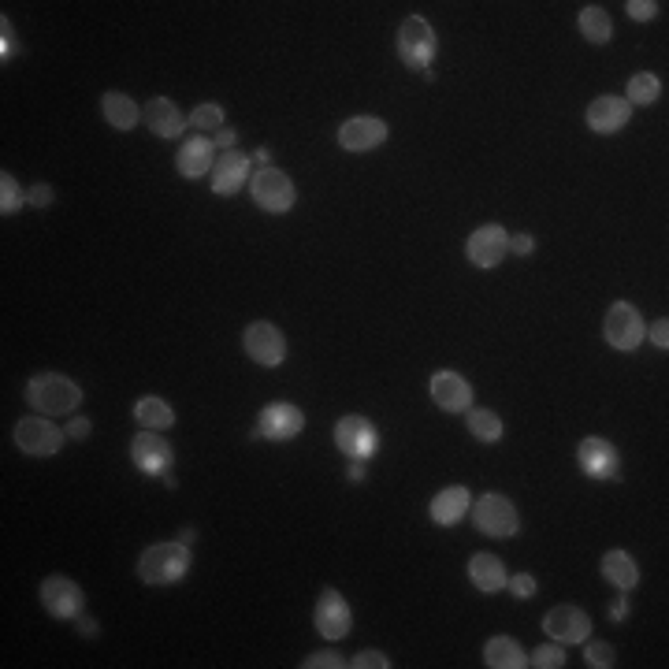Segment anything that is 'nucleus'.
Wrapping results in <instances>:
<instances>
[{
    "mask_svg": "<svg viewBox=\"0 0 669 669\" xmlns=\"http://www.w3.org/2000/svg\"><path fill=\"white\" fill-rule=\"evenodd\" d=\"M190 573V547L186 543H153L145 547L142 558H138V577L142 584H157V588H168V584H179V580Z\"/></svg>",
    "mask_w": 669,
    "mask_h": 669,
    "instance_id": "f257e3e1",
    "label": "nucleus"
},
{
    "mask_svg": "<svg viewBox=\"0 0 669 669\" xmlns=\"http://www.w3.org/2000/svg\"><path fill=\"white\" fill-rule=\"evenodd\" d=\"M27 402L41 417H64L71 409H79L82 391H79V383L60 376V372H38V376L27 383Z\"/></svg>",
    "mask_w": 669,
    "mask_h": 669,
    "instance_id": "f03ea898",
    "label": "nucleus"
},
{
    "mask_svg": "<svg viewBox=\"0 0 669 669\" xmlns=\"http://www.w3.org/2000/svg\"><path fill=\"white\" fill-rule=\"evenodd\" d=\"M435 49H439V41H435V30L428 19H420V15H409L402 30H398V56H402V64L409 71H428V64L435 60Z\"/></svg>",
    "mask_w": 669,
    "mask_h": 669,
    "instance_id": "7ed1b4c3",
    "label": "nucleus"
},
{
    "mask_svg": "<svg viewBox=\"0 0 669 669\" xmlns=\"http://www.w3.org/2000/svg\"><path fill=\"white\" fill-rule=\"evenodd\" d=\"M473 513L476 528L484 532V536H495V539H510L521 532V517H517V506H513L506 495H480V499L469 506Z\"/></svg>",
    "mask_w": 669,
    "mask_h": 669,
    "instance_id": "20e7f679",
    "label": "nucleus"
},
{
    "mask_svg": "<svg viewBox=\"0 0 669 669\" xmlns=\"http://www.w3.org/2000/svg\"><path fill=\"white\" fill-rule=\"evenodd\" d=\"M603 335L606 342L621 350V354H632L643 339H647V324H643V316L636 305L629 302H614L606 309V320H603Z\"/></svg>",
    "mask_w": 669,
    "mask_h": 669,
    "instance_id": "39448f33",
    "label": "nucleus"
},
{
    "mask_svg": "<svg viewBox=\"0 0 669 669\" xmlns=\"http://www.w3.org/2000/svg\"><path fill=\"white\" fill-rule=\"evenodd\" d=\"M242 350L261 368H279L283 357H287V335H283L276 324L257 320V324H250V328L242 331Z\"/></svg>",
    "mask_w": 669,
    "mask_h": 669,
    "instance_id": "423d86ee",
    "label": "nucleus"
},
{
    "mask_svg": "<svg viewBox=\"0 0 669 669\" xmlns=\"http://www.w3.org/2000/svg\"><path fill=\"white\" fill-rule=\"evenodd\" d=\"M15 446L23 454H30V458H53L56 450L64 446V432L49 417L34 413V417H23L15 424Z\"/></svg>",
    "mask_w": 669,
    "mask_h": 669,
    "instance_id": "0eeeda50",
    "label": "nucleus"
},
{
    "mask_svg": "<svg viewBox=\"0 0 669 669\" xmlns=\"http://www.w3.org/2000/svg\"><path fill=\"white\" fill-rule=\"evenodd\" d=\"M577 465L580 473L591 476V480H621V454H617V446L610 439H599V435H588V439H580L577 446Z\"/></svg>",
    "mask_w": 669,
    "mask_h": 669,
    "instance_id": "6e6552de",
    "label": "nucleus"
},
{
    "mask_svg": "<svg viewBox=\"0 0 669 669\" xmlns=\"http://www.w3.org/2000/svg\"><path fill=\"white\" fill-rule=\"evenodd\" d=\"M250 194L253 201H257L264 212H272V216H283V212L294 209V183H290L287 171H279V168L257 171L250 179Z\"/></svg>",
    "mask_w": 669,
    "mask_h": 669,
    "instance_id": "1a4fd4ad",
    "label": "nucleus"
},
{
    "mask_svg": "<svg viewBox=\"0 0 669 669\" xmlns=\"http://www.w3.org/2000/svg\"><path fill=\"white\" fill-rule=\"evenodd\" d=\"M335 446H339L350 461H368L376 454V446H380V435H376V428H372L368 417L350 413V417H342L339 424H335Z\"/></svg>",
    "mask_w": 669,
    "mask_h": 669,
    "instance_id": "9d476101",
    "label": "nucleus"
},
{
    "mask_svg": "<svg viewBox=\"0 0 669 669\" xmlns=\"http://www.w3.org/2000/svg\"><path fill=\"white\" fill-rule=\"evenodd\" d=\"M38 595H41V606H45L53 617H60V621H75V617L82 614V606H86L82 588L67 577H45L41 580Z\"/></svg>",
    "mask_w": 669,
    "mask_h": 669,
    "instance_id": "9b49d317",
    "label": "nucleus"
},
{
    "mask_svg": "<svg viewBox=\"0 0 669 669\" xmlns=\"http://www.w3.org/2000/svg\"><path fill=\"white\" fill-rule=\"evenodd\" d=\"M465 253H469V261L476 268H499L506 261V253H510V235H506V227L499 223H484V227H476L469 242H465Z\"/></svg>",
    "mask_w": 669,
    "mask_h": 669,
    "instance_id": "f8f14e48",
    "label": "nucleus"
},
{
    "mask_svg": "<svg viewBox=\"0 0 669 669\" xmlns=\"http://www.w3.org/2000/svg\"><path fill=\"white\" fill-rule=\"evenodd\" d=\"M131 461L145 476H164V473H171L175 454H171V443L164 439V435L142 428V432L131 439Z\"/></svg>",
    "mask_w": 669,
    "mask_h": 669,
    "instance_id": "ddd939ff",
    "label": "nucleus"
},
{
    "mask_svg": "<svg viewBox=\"0 0 669 669\" xmlns=\"http://www.w3.org/2000/svg\"><path fill=\"white\" fill-rule=\"evenodd\" d=\"M543 632H547L554 643H562V647L565 643H584L588 640V632H591V617L584 614L580 606L562 603L543 617Z\"/></svg>",
    "mask_w": 669,
    "mask_h": 669,
    "instance_id": "4468645a",
    "label": "nucleus"
},
{
    "mask_svg": "<svg viewBox=\"0 0 669 669\" xmlns=\"http://www.w3.org/2000/svg\"><path fill=\"white\" fill-rule=\"evenodd\" d=\"M313 625H316V632H320L324 640H342V636H350L354 614H350L346 599H342V595L335 588H328L324 595H320V603H316V614H313Z\"/></svg>",
    "mask_w": 669,
    "mask_h": 669,
    "instance_id": "2eb2a0df",
    "label": "nucleus"
},
{
    "mask_svg": "<svg viewBox=\"0 0 669 669\" xmlns=\"http://www.w3.org/2000/svg\"><path fill=\"white\" fill-rule=\"evenodd\" d=\"M387 142V123L380 116H354L339 127V145L346 153H368Z\"/></svg>",
    "mask_w": 669,
    "mask_h": 669,
    "instance_id": "dca6fc26",
    "label": "nucleus"
},
{
    "mask_svg": "<svg viewBox=\"0 0 669 669\" xmlns=\"http://www.w3.org/2000/svg\"><path fill=\"white\" fill-rule=\"evenodd\" d=\"M257 428H261L264 439H276V443H287L294 435H302L305 428V413L290 402H272V406L261 409L257 417Z\"/></svg>",
    "mask_w": 669,
    "mask_h": 669,
    "instance_id": "f3484780",
    "label": "nucleus"
},
{
    "mask_svg": "<svg viewBox=\"0 0 669 669\" xmlns=\"http://www.w3.org/2000/svg\"><path fill=\"white\" fill-rule=\"evenodd\" d=\"M250 179V157L238 153V149H227L223 157H216L212 164V194L220 197H235Z\"/></svg>",
    "mask_w": 669,
    "mask_h": 669,
    "instance_id": "a211bd4d",
    "label": "nucleus"
},
{
    "mask_svg": "<svg viewBox=\"0 0 669 669\" xmlns=\"http://www.w3.org/2000/svg\"><path fill=\"white\" fill-rule=\"evenodd\" d=\"M632 116V105L625 97H614V93H603L588 105V127L595 134H617Z\"/></svg>",
    "mask_w": 669,
    "mask_h": 669,
    "instance_id": "6ab92c4d",
    "label": "nucleus"
},
{
    "mask_svg": "<svg viewBox=\"0 0 669 669\" xmlns=\"http://www.w3.org/2000/svg\"><path fill=\"white\" fill-rule=\"evenodd\" d=\"M432 402L446 413H461L473 406V387L458 372H435L432 376Z\"/></svg>",
    "mask_w": 669,
    "mask_h": 669,
    "instance_id": "aec40b11",
    "label": "nucleus"
},
{
    "mask_svg": "<svg viewBox=\"0 0 669 669\" xmlns=\"http://www.w3.org/2000/svg\"><path fill=\"white\" fill-rule=\"evenodd\" d=\"M212 164H216V149H212L209 138H186L183 145H179V153H175V168H179V175L183 179H201V175H209Z\"/></svg>",
    "mask_w": 669,
    "mask_h": 669,
    "instance_id": "412c9836",
    "label": "nucleus"
},
{
    "mask_svg": "<svg viewBox=\"0 0 669 669\" xmlns=\"http://www.w3.org/2000/svg\"><path fill=\"white\" fill-rule=\"evenodd\" d=\"M142 119L157 138H179L186 127V116L179 112L175 101H168V97H153V101L142 108Z\"/></svg>",
    "mask_w": 669,
    "mask_h": 669,
    "instance_id": "4be33fe9",
    "label": "nucleus"
},
{
    "mask_svg": "<svg viewBox=\"0 0 669 669\" xmlns=\"http://www.w3.org/2000/svg\"><path fill=\"white\" fill-rule=\"evenodd\" d=\"M469 506H473V495H469V487L454 484V487H443V491L435 495L432 506H428V513H432L435 525L450 528V525H458L461 517L469 513Z\"/></svg>",
    "mask_w": 669,
    "mask_h": 669,
    "instance_id": "5701e85b",
    "label": "nucleus"
},
{
    "mask_svg": "<svg viewBox=\"0 0 669 669\" xmlns=\"http://www.w3.org/2000/svg\"><path fill=\"white\" fill-rule=\"evenodd\" d=\"M469 580H473L476 591H484V595H495V591L506 588V580H510V573H506V565H502L499 554H473L469 558Z\"/></svg>",
    "mask_w": 669,
    "mask_h": 669,
    "instance_id": "b1692460",
    "label": "nucleus"
},
{
    "mask_svg": "<svg viewBox=\"0 0 669 669\" xmlns=\"http://www.w3.org/2000/svg\"><path fill=\"white\" fill-rule=\"evenodd\" d=\"M101 116H105V123L112 131H134L138 119H142V108L134 105L127 93L108 90L105 97H101Z\"/></svg>",
    "mask_w": 669,
    "mask_h": 669,
    "instance_id": "393cba45",
    "label": "nucleus"
},
{
    "mask_svg": "<svg viewBox=\"0 0 669 669\" xmlns=\"http://www.w3.org/2000/svg\"><path fill=\"white\" fill-rule=\"evenodd\" d=\"M599 569H603V580H610L617 591H629L640 584V565L629 551H606Z\"/></svg>",
    "mask_w": 669,
    "mask_h": 669,
    "instance_id": "a878e982",
    "label": "nucleus"
},
{
    "mask_svg": "<svg viewBox=\"0 0 669 669\" xmlns=\"http://www.w3.org/2000/svg\"><path fill=\"white\" fill-rule=\"evenodd\" d=\"M484 662L491 669H525L528 655L521 651V643L510 640V636H491L484 643Z\"/></svg>",
    "mask_w": 669,
    "mask_h": 669,
    "instance_id": "bb28decb",
    "label": "nucleus"
},
{
    "mask_svg": "<svg viewBox=\"0 0 669 669\" xmlns=\"http://www.w3.org/2000/svg\"><path fill=\"white\" fill-rule=\"evenodd\" d=\"M134 420L142 428H149V432H168L171 424H175V409L164 398H157V394H145V398H138V406H134Z\"/></svg>",
    "mask_w": 669,
    "mask_h": 669,
    "instance_id": "cd10ccee",
    "label": "nucleus"
},
{
    "mask_svg": "<svg viewBox=\"0 0 669 669\" xmlns=\"http://www.w3.org/2000/svg\"><path fill=\"white\" fill-rule=\"evenodd\" d=\"M577 27H580V34L591 41V45H606V41L614 38V23H610L606 8H599V4H588V8L580 12Z\"/></svg>",
    "mask_w": 669,
    "mask_h": 669,
    "instance_id": "c85d7f7f",
    "label": "nucleus"
},
{
    "mask_svg": "<svg viewBox=\"0 0 669 669\" xmlns=\"http://www.w3.org/2000/svg\"><path fill=\"white\" fill-rule=\"evenodd\" d=\"M658 93H662V82H658V75H651V71H640V75H632L629 86H625V101H629V105H655Z\"/></svg>",
    "mask_w": 669,
    "mask_h": 669,
    "instance_id": "c756f323",
    "label": "nucleus"
},
{
    "mask_svg": "<svg viewBox=\"0 0 669 669\" xmlns=\"http://www.w3.org/2000/svg\"><path fill=\"white\" fill-rule=\"evenodd\" d=\"M469 432H473L480 443H499L502 439L499 413H491V409H473V413H469Z\"/></svg>",
    "mask_w": 669,
    "mask_h": 669,
    "instance_id": "7c9ffc66",
    "label": "nucleus"
},
{
    "mask_svg": "<svg viewBox=\"0 0 669 669\" xmlns=\"http://www.w3.org/2000/svg\"><path fill=\"white\" fill-rule=\"evenodd\" d=\"M23 205H27V197H23L19 183H15L8 171H0V212H4V216H15Z\"/></svg>",
    "mask_w": 669,
    "mask_h": 669,
    "instance_id": "2f4dec72",
    "label": "nucleus"
},
{
    "mask_svg": "<svg viewBox=\"0 0 669 669\" xmlns=\"http://www.w3.org/2000/svg\"><path fill=\"white\" fill-rule=\"evenodd\" d=\"M528 666H536V669H558V666H565L562 643H543V647H536V651H532V658H528Z\"/></svg>",
    "mask_w": 669,
    "mask_h": 669,
    "instance_id": "473e14b6",
    "label": "nucleus"
},
{
    "mask_svg": "<svg viewBox=\"0 0 669 669\" xmlns=\"http://www.w3.org/2000/svg\"><path fill=\"white\" fill-rule=\"evenodd\" d=\"M190 127H197V131H220L223 108L220 105H197L194 112H190Z\"/></svg>",
    "mask_w": 669,
    "mask_h": 669,
    "instance_id": "72a5a7b5",
    "label": "nucleus"
},
{
    "mask_svg": "<svg viewBox=\"0 0 669 669\" xmlns=\"http://www.w3.org/2000/svg\"><path fill=\"white\" fill-rule=\"evenodd\" d=\"M584 658H588V666L591 669H610L614 666V647H610V643H588V651H584Z\"/></svg>",
    "mask_w": 669,
    "mask_h": 669,
    "instance_id": "f704fd0d",
    "label": "nucleus"
},
{
    "mask_svg": "<svg viewBox=\"0 0 669 669\" xmlns=\"http://www.w3.org/2000/svg\"><path fill=\"white\" fill-rule=\"evenodd\" d=\"M302 666L305 669H339V666H346V662L339 658V651H313Z\"/></svg>",
    "mask_w": 669,
    "mask_h": 669,
    "instance_id": "c9c22d12",
    "label": "nucleus"
},
{
    "mask_svg": "<svg viewBox=\"0 0 669 669\" xmlns=\"http://www.w3.org/2000/svg\"><path fill=\"white\" fill-rule=\"evenodd\" d=\"M506 588H510L517 599H532V595H536V577H532V573H513V580H506Z\"/></svg>",
    "mask_w": 669,
    "mask_h": 669,
    "instance_id": "e433bc0d",
    "label": "nucleus"
},
{
    "mask_svg": "<svg viewBox=\"0 0 669 669\" xmlns=\"http://www.w3.org/2000/svg\"><path fill=\"white\" fill-rule=\"evenodd\" d=\"M625 8H629V19H636V23H651V19L658 15L655 0H629Z\"/></svg>",
    "mask_w": 669,
    "mask_h": 669,
    "instance_id": "4c0bfd02",
    "label": "nucleus"
},
{
    "mask_svg": "<svg viewBox=\"0 0 669 669\" xmlns=\"http://www.w3.org/2000/svg\"><path fill=\"white\" fill-rule=\"evenodd\" d=\"M354 669H387L391 666V658L383 655V651H361V655L350 662Z\"/></svg>",
    "mask_w": 669,
    "mask_h": 669,
    "instance_id": "58836bf2",
    "label": "nucleus"
},
{
    "mask_svg": "<svg viewBox=\"0 0 669 669\" xmlns=\"http://www.w3.org/2000/svg\"><path fill=\"white\" fill-rule=\"evenodd\" d=\"M93 424L86 417H71L67 420V439H90Z\"/></svg>",
    "mask_w": 669,
    "mask_h": 669,
    "instance_id": "ea45409f",
    "label": "nucleus"
},
{
    "mask_svg": "<svg viewBox=\"0 0 669 669\" xmlns=\"http://www.w3.org/2000/svg\"><path fill=\"white\" fill-rule=\"evenodd\" d=\"M27 201L30 205H38V209H45V205H53V186L49 183H38L34 190L27 194Z\"/></svg>",
    "mask_w": 669,
    "mask_h": 669,
    "instance_id": "a19ab883",
    "label": "nucleus"
},
{
    "mask_svg": "<svg viewBox=\"0 0 669 669\" xmlns=\"http://www.w3.org/2000/svg\"><path fill=\"white\" fill-rule=\"evenodd\" d=\"M647 339L666 350V346H669V324H666V320H655V324L647 328Z\"/></svg>",
    "mask_w": 669,
    "mask_h": 669,
    "instance_id": "79ce46f5",
    "label": "nucleus"
},
{
    "mask_svg": "<svg viewBox=\"0 0 669 669\" xmlns=\"http://www.w3.org/2000/svg\"><path fill=\"white\" fill-rule=\"evenodd\" d=\"M510 250L517 253V257H528V253L536 250V238H532V235H517V238H510Z\"/></svg>",
    "mask_w": 669,
    "mask_h": 669,
    "instance_id": "37998d69",
    "label": "nucleus"
},
{
    "mask_svg": "<svg viewBox=\"0 0 669 669\" xmlns=\"http://www.w3.org/2000/svg\"><path fill=\"white\" fill-rule=\"evenodd\" d=\"M75 621H79V632H82V636H86V640H93V636H97V621H93V617L79 614V617H75Z\"/></svg>",
    "mask_w": 669,
    "mask_h": 669,
    "instance_id": "c03bdc74",
    "label": "nucleus"
},
{
    "mask_svg": "<svg viewBox=\"0 0 669 669\" xmlns=\"http://www.w3.org/2000/svg\"><path fill=\"white\" fill-rule=\"evenodd\" d=\"M235 138H238V134L231 131V127H220V131H216V145H223V149H231V145H235Z\"/></svg>",
    "mask_w": 669,
    "mask_h": 669,
    "instance_id": "a18cd8bd",
    "label": "nucleus"
},
{
    "mask_svg": "<svg viewBox=\"0 0 669 669\" xmlns=\"http://www.w3.org/2000/svg\"><path fill=\"white\" fill-rule=\"evenodd\" d=\"M15 53V41H12V23H8V19H4V60H8V56Z\"/></svg>",
    "mask_w": 669,
    "mask_h": 669,
    "instance_id": "49530a36",
    "label": "nucleus"
},
{
    "mask_svg": "<svg viewBox=\"0 0 669 669\" xmlns=\"http://www.w3.org/2000/svg\"><path fill=\"white\" fill-rule=\"evenodd\" d=\"M610 617H614V621H625V617H629V603H625V599H617V603L610 606Z\"/></svg>",
    "mask_w": 669,
    "mask_h": 669,
    "instance_id": "de8ad7c7",
    "label": "nucleus"
},
{
    "mask_svg": "<svg viewBox=\"0 0 669 669\" xmlns=\"http://www.w3.org/2000/svg\"><path fill=\"white\" fill-rule=\"evenodd\" d=\"M350 480H354V484H361V480H365V465H361V461H354V465H350Z\"/></svg>",
    "mask_w": 669,
    "mask_h": 669,
    "instance_id": "09e8293b",
    "label": "nucleus"
},
{
    "mask_svg": "<svg viewBox=\"0 0 669 669\" xmlns=\"http://www.w3.org/2000/svg\"><path fill=\"white\" fill-rule=\"evenodd\" d=\"M190 539H194V528H183V532H179V543H186V547H190Z\"/></svg>",
    "mask_w": 669,
    "mask_h": 669,
    "instance_id": "8fccbe9b",
    "label": "nucleus"
}]
</instances>
